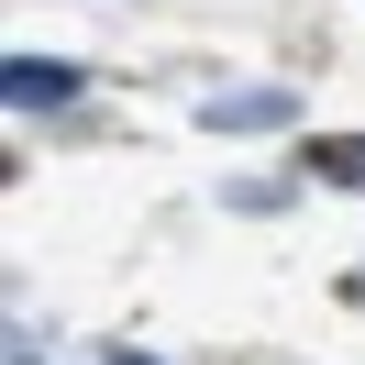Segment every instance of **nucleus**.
Masks as SVG:
<instances>
[{"instance_id":"nucleus-1","label":"nucleus","mask_w":365,"mask_h":365,"mask_svg":"<svg viewBox=\"0 0 365 365\" xmlns=\"http://www.w3.org/2000/svg\"><path fill=\"white\" fill-rule=\"evenodd\" d=\"M78 89H89V78H78L67 56H11V67H0V100H11V111H67Z\"/></svg>"},{"instance_id":"nucleus-2","label":"nucleus","mask_w":365,"mask_h":365,"mask_svg":"<svg viewBox=\"0 0 365 365\" xmlns=\"http://www.w3.org/2000/svg\"><path fill=\"white\" fill-rule=\"evenodd\" d=\"M200 122H210V133H288V122H299V89H222Z\"/></svg>"},{"instance_id":"nucleus-3","label":"nucleus","mask_w":365,"mask_h":365,"mask_svg":"<svg viewBox=\"0 0 365 365\" xmlns=\"http://www.w3.org/2000/svg\"><path fill=\"white\" fill-rule=\"evenodd\" d=\"M310 166H321V178H343V188H365V144H321Z\"/></svg>"},{"instance_id":"nucleus-4","label":"nucleus","mask_w":365,"mask_h":365,"mask_svg":"<svg viewBox=\"0 0 365 365\" xmlns=\"http://www.w3.org/2000/svg\"><path fill=\"white\" fill-rule=\"evenodd\" d=\"M100 365H155V354H100Z\"/></svg>"}]
</instances>
